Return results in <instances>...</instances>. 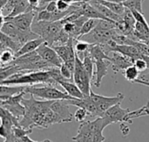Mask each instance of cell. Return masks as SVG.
<instances>
[{"instance_id":"obj_1","label":"cell","mask_w":149,"mask_h":142,"mask_svg":"<svg viewBox=\"0 0 149 142\" xmlns=\"http://www.w3.org/2000/svg\"><path fill=\"white\" fill-rule=\"evenodd\" d=\"M111 125L105 117H98L93 121H84L79 127L77 134L72 138L75 142H104V129Z\"/></svg>"},{"instance_id":"obj_2","label":"cell","mask_w":149,"mask_h":142,"mask_svg":"<svg viewBox=\"0 0 149 142\" xmlns=\"http://www.w3.org/2000/svg\"><path fill=\"white\" fill-rule=\"evenodd\" d=\"M38 84H45L54 86L58 85L51 77L48 70L30 72H23L1 81V85L6 86H35Z\"/></svg>"},{"instance_id":"obj_3","label":"cell","mask_w":149,"mask_h":142,"mask_svg":"<svg viewBox=\"0 0 149 142\" xmlns=\"http://www.w3.org/2000/svg\"><path fill=\"white\" fill-rule=\"evenodd\" d=\"M64 24L62 20L49 22L39 21L35 18L31 25V31L42 38L49 45L53 46L59 34L63 31Z\"/></svg>"},{"instance_id":"obj_4","label":"cell","mask_w":149,"mask_h":142,"mask_svg":"<svg viewBox=\"0 0 149 142\" xmlns=\"http://www.w3.org/2000/svg\"><path fill=\"white\" fill-rule=\"evenodd\" d=\"M10 64L16 65L20 72H38L47 71L53 65L45 61L38 53L35 51L31 53L24 54L18 58H16Z\"/></svg>"},{"instance_id":"obj_5","label":"cell","mask_w":149,"mask_h":142,"mask_svg":"<svg viewBox=\"0 0 149 142\" xmlns=\"http://www.w3.org/2000/svg\"><path fill=\"white\" fill-rule=\"evenodd\" d=\"M24 92L36 98L42 99L44 100H74L65 92L60 91L54 86L46 85L43 86H26Z\"/></svg>"},{"instance_id":"obj_6","label":"cell","mask_w":149,"mask_h":142,"mask_svg":"<svg viewBox=\"0 0 149 142\" xmlns=\"http://www.w3.org/2000/svg\"><path fill=\"white\" fill-rule=\"evenodd\" d=\"M1 32L10 36L22 46L28 41L40 38L32 31H23L10 21H5L1 25Z\"/></svg>"},{"instance_id":"obj_7","label":"cell","mask_w":149,"mask_h":142,"mask_svg":"<svg viewBox=\"0 0 149 142\" xmlns=\"http://www.w3.org/2000/svg\"><path fill=\"white\" fill-rule=\"evenodd\" d=\"M91 81L89 75L86 72L83 61L79 58L78 54L76 53L75 58V68L73 72V82L77 85V86L80 89L85 96H89L91 93Z\"/></svg>"},{"instance_id":"obj_8","label":"cell","mask_w":149,"mask_h":142,"mask_svg":"<svg viewBox=\"0 0 149 142\" xmlns=\"http://www.w3.org/2000/svg\"><path fill=\"white\" fill-rule=\"evenodd\" d=\"M118 31L117 28L113 30H105L96 26L92 31L81 36L78 40L87 42L90 45H105L112 40Z\"/></svg>"},{"instance_id":"obj_9","label":"cell","mask_w":149,"mask_h":142,"mask_svg":"<svg viewBox=\"0 0 149 142\" xmlns=\"http://www.w3.org/2000/svg\"><path fill=\"white\" fill-rule=\"evenodd\" d=\"M90 97L92 98L94 104L96 105L101 117H103L105 113L108 111L111 107L116 106L117 104L121 103L125 99V95L122 93H117V95L113 97H106L100 94H97L93 93L92 90L90 93Z\"/></svg>"},{"instance_id":"obj_10","label":"cell","mask_w":149,"mask_h":142,"mask_svg":"<svg viewBox=\"0 0 149 142\" xmlns=\"http://www.w3.org/2000/svg\"><path fill=\"white\" fill-rule=\"evenodd\" d=\"M25 94L26 93L23 92L17 95L4 100H0V106L1 107H3L8 110L20 121V120L24 116L25 113V107L22 104V100Z\"/></svg>"},{"instance_id":"obj_11","label":"cell","mask_w":149,"mask_h":142,"mask_svg":"<svg viewBox=\"0 0 149 142\" xmlns=\"http://www.w3.org/2000/svg\"><path fill=\"white\" fill-rule=\"evenodd\" d=\"M75 40L76 39H74L73 38H70L66 45L52 46L54 50L57 52L58 55L62 59L63 63H65L73 72L75 68V58H76V52L74 48Z\"/></svg>"},{"instance_id":"obj_12","label":"cell","mask_w":149,"mask_h":142,"mask_svg":"<svg viewBox=\"0 0 149 142\" xmlns=\"http://www.w3.org/2000/svg\"><path fill=\"white\" fill-rule=\"evenodd\" d=\"M0 118H1L0 135L3 139H6L9 135L11 134L14 127L20 126L19 120L3 107L0 108Z\"/></svg>"},{"instance_id":"obj_13","label":"cell","mask_w":149,"mask_h":142,"mask_svg":"<svg viewBox=\"0 0 149 142\" xmlns=\"http://www.w3.org/2000/svg\"><path fill=\"white\" fill-rule=\"evenodd\" d=\"M36 52L38 53V55L47 63L50 65L56 66V67H60L63 64L62 59L58 55L57 52L54 50V48L51 45H49L46 42L43 43L37 50Z\"/></svg>"},{"instance_id":"obj_14","label":"cell","mask_w":149,"mask_h":142,"mask_svg":"<svg viewBox=\"0 0 149 142\" xmlns=\"http://www.w3.org/2000/svg\"><path fill=\"white\" fill-rule=\"evenodd\" d=\"M36 11H28L15 17H5V21L12 22L16 26L23 31H31V25L37 16Z\"/></svg>"},{"instance_id":"obj_15","label":"cell","mask_w":149,"mask_h":142,"mask_svg":"<svg viewBox=\"0 0 149 142\" xmlns=\"http://www.w3.org/2000/svg\"><path fill=\"white\" fill-rule=\"evenodd\" d=\"M108 56L112 69L115 73L119 72H123L127 67L134 65V62L131 58L118 52H112L108 54Z\"/></svg>"},{"instance_id":"obj_16","label":"cell","mask_w":149,"mask_h":142,"mask_svg":"<svg viewBox=\"0 0 149 142\" xmlns=\"http://www.w3.org/2000/svg\"><path fill=\"white\" fill-rule=\"evenodd\" d=\"M69 106L70 105L68 104L67 100H55L52 104L51 109L58 115L62 120V123H67L71 122L74 118V115L71 113Z\"/></svg>"},{"instance_id":"obj_17","label":"cell","mask_w":149,"mask_h":142,"mask_svg":"<svg viewBox=\"0 0 149 142\" xmlns=\"http://www.w3.org/2000/svg\"><path fill=\"white\" fill-rule=\"evenodd\" d=\"M67 102L70 106H74L77 107L84 108L87 111L88 114L91 116L101 117L96 105L94 104L92 98L89 96H85L83 99H74V100H67Z\"/></svg>"},{"instance_id":"obj_18","label":"cell","mask_w":149,"mask_h":142,"mask_svg":"<svg viewBox=\"0 0 149 142\" xmlns=\"http://www.w3.org/2000/svg\"><path fill=\"white\" fill-rule=\"evenodd\" d=\"M120 105L121 103L117 104L116 106L111 107L108 111L105 113L103 117H105L111 124L118 123V122H122V123L126 122L127 116L130 112V110L128 108L123 109L120 106Z\"/></svg>"},{"instance_id":"obj_19","label":"cell","mask_w":149,"mask_h":142,"mask_svg":"<svg viewBox=\"0 0 149 142\" xmlns=\"http://www.w3.org/2000/svg\"><path fill=\"white\" fill-rule=\"evenodd\" d=\"M94 65H95L96 71L94 73L95 79H94L93 85L96 87H100L103 78L107 74L108 67H109V65H111V64L108 59H101V60L94 61Z\"/></svg>"},{"instance_id":"obj_20","label":"cell","mask_w":149,"mask_h":142,"mask_svg":"<svg viewBox=\"0 0 149 142\" xmlns=\"http://www.w3.org/2000/svg\"><path fill=\"white\" fill-rule=\"evenodd\" d=\"M89 3L95 8L97 9L106 18L109 19V20H112V21H114L116 23H119L122 20V17L114 13L113 11H112L110 9H108L107 7H106L105 5L100 3L98 1L96 0H91L89 1Z\"/></svg>"},{"instance_id":"obj_21","label":"cell","mask_w":149,"mask_h":142,"mask_svg":"<svg viewBox=\"0 0 149 142\" xmlns=\"http://www.w3.org/2000/svg\"><path fill=\"white\" fill-rule=\"evenodd\" d=\"M45 42V41L42 38H36V39H32L31 41H28L27 43H25L24 45H23V46L21 47V49L15 54V58H18V57L23 56L24 54H27V53H31L32 52H35Z\"/></svg>"},{"instance_id":"obj_22","label":"cell","mask_w":149,"mask_h":142,"mask_svg":"<svg viewBox=\"0 0 149 142\" xmlns=\"http://www.w3.org/2000/svg\"><path fill=\"white\" fill-rule=\"evenodd\" d=\"M26 86H0V100H4L24 92Z\"/></svg>"},{"instance_id":"obj_23","label":"cell","mask_w":149,"mask_h":142,"mask_svg":"<svg viewBox=\"0 0 149 142\" xmlns=\"http://www.w3.org/2000/svg\"><path fill=\"white\" fill-rule=\"evenodd\" d=\"M0 47L1 51L4 49H10L15 52V54L21 49L22 45L18 44L17 41H15L10 36L4 34L3 32H1L0 35Z\"/></svg>"},{"instance_id":"obj_24","label":"cell","mask_w":149,"mask_h":142,"mask_svg":"<svg viewBox=\"0 0 149 142\" xmlns=\"http://www.w3.org/2000/svg\"><path fill=\"white\" fill-rule=\"evenodd\" d=\"M58 85L62 86L65 92L72 98L83 99L85 97L83 93L80 91V89L77 86V85L73 81H60Z\"/></svg>"},{"instance_id":"obj_25","label":"cell","mask_w":149,"mask_h":142,"mask_svg":"<svg viewBox=\"0 0 149 142\" xmlns=\"http://www.w3.org/2000/svg\"><path fill=\"white\" fill-rule=\"evenodd\" d=\"M88 53L90 54L93 61L101 60V59L109 60V56L104 52V50L100 45H91L88 49Z\"/></svg>"},{"instance_id":"obj_26","label":"cell","mask_w":149,"mask_h":142,"mask_svg":"<svg viewBox=\"0 0 149 142\" xmlns=\"http://www.w3.org/2000/svg\"><path fill=\"white\" fill-rule=\"evenodd\" d=\"M149 115V101L142 107H141L140 109L138 110H135V111H130L127 116V119H126V122L125 123H129V124H132L133 123V120L134 119H137V118H140V117H143V116H148Z\"/></svg>"},{"instance_id":"obj_27","label":"cell","mask_w":149,"mask_h":142,"mask_svg":"<svg viewBox=\"0 0 149 142\" xmlns=\"http://www.w3.org/2000/svg\"><path fill=\"white\" fill-rule=\"evenodd\" d=\"M29 3H28V0H18L16 4L14 5L12 10L5 17H15V16H17L19 14H22V13H24V12H28L29 10Z\"/></svg>"},{"instance_id":"obj_28","label":"cell","mask_w":149,"mask_h":142,"mask_svg":"<svg viewBox=\"0 0 149 142\" xmlns=\"http://www.w3.org/2000/svg\"><path fill=\"white\" fill-rule=\"evenodd\" d=\"M98 1L100 3L105 5L106 7H107L108 9H110L112 11H113L114 13L122 16L126 10V7L123 5V3H117V2H109V1H105V0H96Z\"/></svg>"},{"instance_id":"obj_29","label":"cell","mask_w":149,"mask_h":142,"mask_svg":"<svg viewBox=\"0 0 149 142\" xmlns=\"http://www.w3.org/2000/svg\"><path fill=\"white\" fill-rule=\"evenodd\" d=\"M82 61H83V65H84L86 72L89 75L90 79L93 80V76H94V66H95V65H94L93 59L92 58V57L88 53V51L84 54V58H83Z\"/></svg>"},{"instance_id":"obj_30","label":"cell","mask_w":149,"mask_h":142,"mask_svg":"<svg viewBox=\"0 0 149 142\" xmlns=\"http://www.w3.org/2000/svg\"><path fill=\"white\" fill-rule=\"evenodd\" d=\"M122 73H123V76L125 77V79L127 81L134 83L135 80L138 79V78L140 77L141 72H139V70L134 65H131V66L127 67L125 71L122 72Z\"/></svg>"},{"instance_id":"obj_31","label":"cell","mask_w":149,"mask_h":142,"mask_svg":"<svg viewBox=\"0 0 149 142\" xmlns=\"http://www.w3.org/2000/svg\"><path fill=\"white\" fill-rule=\"evenodd\" d=\"M100 19H95V18H88L84 24L82 25V28L80 30V33H79V38L81 36H84L87 33H89L90 31H92L94 28H96V26L98 25Z\"/></svg>"},{"instance_id":"obj_32","label":"cell","mask_w":149,"mask_h":142,"mask_svg":"<svg viewBox=\"0 0 149 142\" xmlns=\"http://www.w3.org/2000/svg\"><path fill=\"white\" fill-rule=\"evenodd\" d=\"M15 58H16L15 52L13 51L10 49H4L1 51V56H0L1 66L10 65Z\"/></svg>"},{"instance_id":"obj_33","label":"cell","mask_w":149,"mask_h":142,"mask_svg":"<svg viewBox=\"0 0 149 142\" xmlns=\"http://www.w3.org/2000/svg\"><path fill=\"white\" fill-rule=\"evenodd\" d=\"M90 44H88L87 42H85V41H82V40H75V45H74V48H75V52H76V53L79 55V56H80V55H82V57H81V60L83 59V58H84V54L88 51V49H89V47H90Z\"/></svg>"},{"instance_id":"obj_34","label":"cell","mask_w":149,"mask_h":142,"mask_svg":"<svg viewBox=\"0 0 149 142\" xmlns=\"http://www.w3.org/2000/svg\"><path fill=\"white\" fill-rule=\"evenodd\" d=\"M142 3H143V0H127V2L123 3V5L126 8L129 9L130 10H135L140 11L141 13H143Z\"/></svg>"},{"instance_id":"obj_35","label":"cell","mask_w":149,"mask_h":142,"mask_svg":"<svg viewBox=\"0 0 149 142\" xmlns=\"http://www.w3.org/2000/svg\"><path fill=\"white\" fill-rule=\"evenodd\" d=\"M32 129H25L22 127H14L12 130V134L18 139H22L24 136H28L32 133Z\"/></svg>"},{"instance_id":"obj_36","label":"cell","mask_w":149,"mask_h":142,"mask_svg":"<svg viewBox=\"0 0 149 142\" xmlns=\"http://www.w3.org/2000/svg\"><path fill=\"white\" fill-rule=\"evenodd\" d=\"M59 69H60V72H61L62 76H63L66 80L73 81V72H72L71 69H70L65 63L62 64V65L59 67Z\"/></svg>"},{"instance_id":"obj_37","label":"cell","mask_w":149,"mask_h":142,"mask_svg":"<svg viewBox=\"0 0 149 142\" xmlns=\"http://www.w3.org/2000/svg\"><path fill=\"white\" fill-rule=\"evenodd\" d=\"M73 115H74V119L76 120V121L80 122V123H83L85 121L86 116L88 115V113H87V111L86 109L79 107L76 110L75 113Z\"/></svg>"},{"instance_id":"obj_38","label":"cell","mask_w":149,"mask_h":142,"mask_svg":"<svg viewBox=\"0 0 149 142\" xmlns=\"http://www.w3.org/2000/svg\"><path fill=\"white\" fill-rule=\"evenodd\" d=\"M134 66L139 70L140 72H144L147 70H148V66L147 62L143 59V58H139L137 60L134 61Z\"/></svg>"},{"instance_id":"obj_39","label":"cell","mask_w":149,"mask_h":142,"mask_svg":"<svg viewBox=\"0 0 149 142\" xmlns=\"http://www.w3.org/2000/svg\"><path fill=\"white\" fill-rule=\"evenodd\" d=\"M131 11H132V13H133V16H134V19L136 20V22L142 23V24H144L145 25L149 26L148 23L147 19L145 18V17H144L143 13H141L140 11H138V10H132Z\"/></svg>"},{"instance_id":"obj_40","label":"cell","mask_w":149,"mask_h":142,"mask_svg":"<svg viewBox=\"0 0 149 142\" xmlns=\"http://www.w3.org/2000/svg\"><path fill=\"white\" fill-rule=\"evenodd\" d=\"M71 4L64 0H57V8L59 11H67L70 9Z\"/></svg>"},{"instance_id":"obj_41","label":"cell","mask_w":149,"mask_h":142,"mask_svg":"<svg viewBox=\"0 0 149 142\" xmlns=\"http://www.w3.org/2000/svg\"><path fill=\"white\" fill-rule=\"evenodd\" d=\"M44 10H46L49 12H55V11H57L58 10V8H57V1L56 0H53V1H51L49 3H47Z\"/></svg>"},{"instance_id":"obj_42","label":"cell","mask_w":149,"mask_h":142,"mask_svg":"<svg viewBox=\"0 0 149 142\" xmlns=\"http://www.w3.org/2000/svg\"><path fill=\"white\" fill-rule=\"evenodd\" d=\"M120 130H121V133L124 136H127V134L129 133V127H127V123H122L120 125Z\"/></svg>"},{"instance_id":"obj_43","label":"cell","mask_w":149,"mask_h":142,"mask_svg":"<svg viewBox=\"0 0 149 142\" xmlns=\"http://www.w3.org/2000/svg\"><path fill=\"white\" fill-rule=\"evenodd\" d=\"M140 79H142V80H145V81H149V70L148 72H144L143 74L141 75Z\"/></svg>"},{"instance_id":"obj_44","label":"cell","mask_w":149,"mask_h":142,"mask_svg":"<svg viewBox=\"0 0 149 142\" xmlns=\"http://www.w3.org/2000/svg\"><path fill=\"white\" fill-rule=\"evenodd\" d=\"M134 83L140 84V85H143V86H148L149 87V81H145V80H142V79H137V80H135Z\"/></svg>"},{"instance_id":"obj_45","label":"cell","mask_w":149,"mask_h":142,"mask_svg":"<svg viewBox=\"0 0 149 142\" xmlns=\"http://www.w3.org/2000/svg\"><path fill=\"white\" fill-rule=\"evenodd\" d=\"M51 1H53V0H42L41 6H40V9H39V11L42 10H44L45 7V5H46V3H49V2H51ZM56 1H57V0H56Z\"/></svg>"},{"instance_id":"obj_46","label":"cell","mask_w":149,"mask_h":142,"mask_svg":"<svg viewBox=\"0 0 149 142\" xmlns=\"http://www.w3.org/2000/svg\"><path fill=\"white\" fill-rule=\"evenodd\" d=\"M66 3L72 4V3H79V2H86V0H64Z\"/></svg>"},{"instance_id":"obj_47","label":"cell","mask_w":149,"mask_h":142,"mask_svg":"<svg viewBox=\"0 0 149 142\" xmlns=\"http://www.w3.org/2000/svg\"><path fill=\"white\" fill-rule=\"evenodd\" d=\"M8 1L9 0H0V5H1V10H2L5 8L6 4L8 3Z\"/></svg>"},{"instance_id":"obj_48","label":"cell","mask_w":149,"mask_h":142,"mask_svg":"<svg viewBox=\"0 0 149 142\" xmlns=\"http://www.w3.org/2000/svg\"><path fill=\"white\" fill-rule=\"evenodd\" d=\"M116 1H117V3H123L127 2V0H116Z\"/></svg>"},{"instance_id":"obj_49","label":"cell","mask_w":149,"mask_h":142,"mask_svg":"<svg viewBox=\"0 0 149 142\" xmlns=\"http://www.w3.org/2000/svg\"><path fill=\"white\" fill-rule=\"evenodd\" d=\"M146 44H147V45H149V41L148 42V43H146Z\"/></svg>"},{"instance_id":"obj_50","label":"cell","mask_w":149,"mask_h":142,"mask_svg":"<svg viewBox=\"0 0 149 142\" xmlns=\"http://www.w3.org/2000/svg\"><path fill=\"white\" fill-rule=\"evenodd\" d=\"M48 142H52V141H48Z\"/></svg>"}]
</instances>
